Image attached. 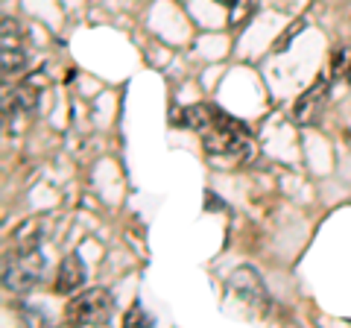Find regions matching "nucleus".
Listing matches in <instances>:
<instances>
[{"mask_svg":"<svg viewBox=\"0 0 351 328\" xmlns=\"http://www.w3.org/2000/svg\"><path fill=\"white\" fill-rule=\"evenodd\" d=\"M41 237H44V217H29V220H24L15 229L12 244L15 249H38Z\"/></svg>","mask_w":351,"mask_h":328,"instance_id":"6","label":"nucleus"},{"mask_svg":"<svg viewBox=\"0 0 351 328\" xmlns=\"http://www.w3.org/2000/svg\"><path fill=\"white\" fill-rule=\"evenodd\" d=\"M126 325H149V316L144 314V308H141V305H135V308H132L129 314H126Z\"/></svg>","mask_w":351,"mask_h":328,"instance_id":"12","label":"nucleus"},{"mask_svg":"<svg viewBox=\"0 0 351 328\" xmlns=\"http://www.w3.org/2000/svg\"><path fill=\"white\" fill-rule=\"evenodd\" d=\"M0 65H3V80L6 76H12V73H21L24 71V65H27L24 50L21 47H3L0 50Z\"/></svg>","mask_w":351,"mask_h":328,"instance_id":"10","label":"nucleus"},{"mask_svg":"<svg viewBox=\"0 0 351 328\" xmlns=\"http://www.w3.org/2000/svg\"><path fill=\"white\" fill-rule=\"evenodd\" d=\"M44 255L41 249H15L3 261V288L12 293H29L41 281Z\"/></svg>","mask_w":351,"mask_h":328,"instance_id":"2","label":"nucleus"},{"mask_svg":"<svg viewBox=\"0 0 351 328\" xmlns=\"http://www.w3.org/2000/svg\"><path fill=\"white\" fill-rule=\"evenodd\" d=\"M173 124L191 126V129H208L214 124V115H208L205 106H191V108H173Z\"/></svg>","mask_w":351,"mask_h":328,"instance_id":"7","label":"nucleus"},{"mask_svg":"<svg viewBox=\"0 0 351 328\" xmlns=\"http://www.w3.org/2000/svg\"><path fill=\"white\" fill-rule=\"evenodd\" d=\"M12 106L21 108V112H36L38 106V85H36V76L27 82H21L18 89L12 91Z\"/></svg>","mask_w":351,"mask_h":328,"instance_id":"8","label":"nucleus"},{"mask_svg":"<svg viewBox=\"0 0 351 328\" xmlns=\"http://www.w3.org/2000/svg\"><path fill=\"white\" fill-rule=\"evenodd\" d=\"M331 82H351V47H339L334 53V65H331Z\"/></svg>","mask_w":351,"mask_h":328,"instance_id":"9","label":"nucleus"},{"mask_svg":"<svg viewBox=\"0 0 351 328\" xmlns=\"http://www.w3.org/2000/svg\"><path fill=\"white\" fill-rule=\"evenodd\" d=\"M328 89H331L328 80H325V76H319L311 89L299 94V100L293 103V115H290V120L295 126H307L311 120H316V115L322 112V106L328 100Z\"/></svg>","mask_w":351,"mask_h":328,"instance_id":"4","label":"nucleus"},{"mask_svg":"<svg viewBox=\"0 0 351 328\" xmlns=\"http://www.w3.org/2000/svg\"><path fill=\"white\" fill-rule=\"evenodd\" d=\"M82 281H85V264H82V258L76 255V253L64 255L62 267H59L56 290H59V293H73V290L82 288Z\"/></svg>","mask_w":351,"mask_h":328,"instance_id":"5","label":"nucleus"},{"mask_svg":"<svg viewBox=\"0 0 351 328\" xmlns=\"http://www.w3.org/2000/svg\"><path fill=\"white\" fill-rule=\"evenodd\" d=\"M252 6H255V0H237V3L232 6V24H243L246 15L252 12Z\"/></svg>","mask_w":351,"mask_h":328,"instance_id":"11","label":"nucleus"},{"mask_svg":"<svg viewBox=\"0 0 351 328\" xmlns=\"http://www.w3.org/2000/svg\"><path fill=\"white\" fill-rule=\"evenodd\" d=\"M302 30H304V21H299V24H295V27H290L287 32H284V36L276 41V53H284V50H287V41H290L293 36H299Z\"/></svg>","mask_w":351,"mask_h":328,"instance_id":"13","label":"nucleus"},{"mask_svg":"<svg viewBox=\"0 0 351 328\" xmlns=\"http://www.w3.org/2000/svg\"><path fill=\"white\" fill-rule=\"evenodd\" d=\"M214 3H219V6H228V9H232V6L237 3V0H214Z\"/></svg>","mask_w":351,"mask_h":328,"instance_id":"14","label":"nucleus"},{"mask_svg":"<svg viewBox=\"0 0 351 328\" xmlns=\"http://www.w3.org/2000/svg\"><path fill=\"white\" fill-rule=\"evenodd\" d=\"M228 290H232L240 302H246L249 308L267 311V288H263L255 267H237L232 276H228Z\"/></svg>","mask_w":351,"mask_h":328,"instance_id":"3","label":"nucleus"},{"mask_svg":"<svg viewBox=\"0 0 351 328\" xmlns=\"http://www.w3.org/2000/svg\"><path fill=\"white\" fill-rule=\"evenodd\" d=\"M114 314V296L112 290L106 288H91L73 296L68 302V311H64V320L71 325H85V328H100V325H108Z\"/></svg>","mask_w":351,"mask_h":328,"instance_id":"1","label":"nucleus"}]
</instances>
